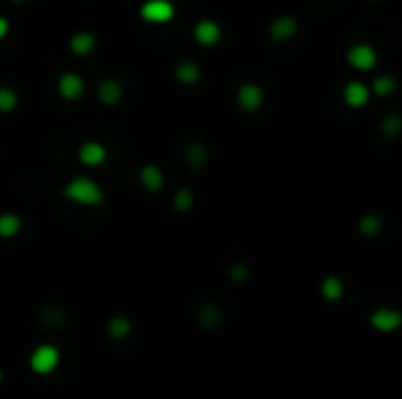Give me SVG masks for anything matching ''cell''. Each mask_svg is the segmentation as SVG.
I'll return each mask as SVG.
<instances>
[{
	"label": "cell",
	"mask_w": 402,
	"mask_h": 399,
	"mask_svg": "<svg viewBox=\"0 0 402 399\" xmlns=\"http://www.w3.org/2000/svg\"><path fill=\"white\" fill-rule=\"evenodd\" d=\"M370 90L377 94V97H391V94L398 92V78L391 76V73H384V76H377L372 80Z\"/></svg>",
	"instance_id": "cell-17"
},
{
	"label": "cell",
	"mask_w": 402,
	"mask_h": 399,
	"mask_svg": "<svg viewBox=\"0 0 402 399\" xmlns=\"http://www.w3.org/2000/svg\"><path fill=\"white\" fill-rule=\"evenodd\" d=\"M64 198L83 207H99L104 205V191L97 181L90 177H76L64 186Z\"/></svg>",
	"instance_id": "cell-1"
},
{
	"label": "cell",
	"mask_w": 402,
	"mask_h": 399,
	"mask_svg": "<svg viewBox=\"0 0 402 399\" xmlns=\"http://www.w3.org/2000/svg\"><path fill=\"white\" fill-rule=\"evenodd\" d=\"M19 231H22V219L17 214H0V238L12 240L17 238Z\"/></svg>",
	"instance_id": "cell-21"
},
{
	"label": "cell",
	"mask_w": 402,
	"mask_h": 399,
	"mask_svg": "<svg viewBox=\"0 0 402 399\" xmlns=\"http://www.w3.org/2000/svg\"><path fill=\"white\" fill-rule=\"evenodd\" d=\"M62 362V353L55 348V346H38L36 350L31 353V371L38 376H50L52 371L59 367Z\"/></svg>",
	"instance_id": "cell-2"
},
{
	"label": "cell",
	"mask_w": 402,
	"mask_h": 399,
	"mask_svg": "<svg viewBox=\"0 0 402 399\" xmlns=\"http://www.w3.org/2000/svg\"><path fill=\"white\" fill-rule=\"evenodd\" d=\"M12 3H22V0H12Z\"/></svg>",
	"instance_id": "cell-29"
},
{
	"label": "cell",
	"mask_w": 402,
	"mask_h": 399,
	"mask_svg": "<svg viewBox=\"0 0 402 399\" xmlns=\"http://www.w3.org/2000/svg\"><path fill=\"white\" fill-rule=\"evenodd\" d=\"M186 158V165L191 169H203L207 165V158H210V153H207V146L200 144V141H193V144L186 148L184 153Z\"/></svg>",
	"instance_id": "cell-16"
},
{
	"label": "cell",
	"mask_w": 402,
	"mask_h": 399,
	"mask_svg": "<svg viewBox=\"0 0 402 399\" xmlns=\"http://www.w3.org/2000/svg\"><path fill=\"white\" fill-rule=\"evenodd\" d=\"M370 97H372V90L365 83H360V80H351V83L344 87V101L346 106L351 108H365L370 104Z\"/></svg>",
	"instance_id": "cell-8"
},
{
	"label": "cell",
	"mask_w": 402,
	"mask_h": 399,
	"mask_svg": "<svg viewBox=\"0 0 402 399\" xmlns=\"http://www.w3.org/2000/svg\"><path fill=\"white\" fill-rule=\"evenodd\" d=\"M19 104V97L10 87H0V113H12Z\"/></svg>",
	"instance_id": "cell-25"
},
{
	"label": "cell",
	"mask_w": 402,
	"mask_h": 399,
	"mask_svg": "<svg viewBox=\"0 0 402 399\" xmlns=\"http://www.w3.org/2000/svg\"><path fill=\"white\" fill-rule=\"evenodd\" d=\"M97 94H99V101H102L104 106H116L120 97H123V87H120L118 80L109 78V80H102V83H99Z\"/></svg>",
	"instance_id": "cell-13"
},
{
	"label": "cell",
	"mask_w": 402,
	"mask_h": 399,
	"mask_svg": "<svg viewBox=\"0 0 402 399\" xmlns=\"http://www.w3.org/2000/svg\"><path fill=\"white\" fill-rule=\"evenodd\" d=\"M132 320L125 315H116L111 317L109 324H106V331H109V336L113 338V341H125L127 336L132 334Z\"/></svg>",
	"instance_id": "cell-15"
},
{
	"label": "cell",
	"mask_w": 402,
	"mask_h": 399,
	"mask_svg": "<svg viewBox=\"0 0 402 399\" xmlns=\"http://www.w3.org/2000/svg\"><path fill=\"white\" fill-rule=\"evenodd\" d=\"M95 45H97V38L87 31L76 33V36L71 38V52L78 54V57H87V54L95 50Z\"/></svg>",
	"instance_id": "cell-19"
},
{
	"label": "cell",
	"mask_w": 402,
	"mask_h": 399,
	"mask_svg": "<svg viewBox=\"0 0 402 399\" xmlns=\"http://www.w3.org/2000/svg\"><path fill=\"white\" fill-rule=\"evenodd\" d=\"M8 31H10L8 19H5V17H0V40H3L5 36H8Z\"/></svg>",
	"instance_id": "cell-27"
},
{
	"label": "cell",
	"mask_w": 402,
	"mask_h": 399,
	"mask_svg": "<svg viewBox=\"0 0 402 399\" xmlns=\"http://www.w3.org/2000/svg\"><path fill=\"white\" fill-rule=\"evenodd\" d=\"M142 17L151 24H165L174 17V5L170 0H146L142 5Z\"/></svg>",
	"instance_id": "cell-6"
},
{
	"label": "cell",
	"mask_w": 402,
	"mask_h": 399,
	"mask_svg": "<svg viewBox=\"0 0 402 399\" xmlns=\"http://www.w3.org/2000/svg\"><path fill=\"white\" fill-rule=\"evenodd\" d=\"M198 322L203 329H217L221 322V308H217L214 303H207V306L200 308L198 313Z\"/></svg>",
	"instance_id": "cell-22"
},
{
	"label": "cell",
	"mask_w": 402,
	"mask_h": 399,
	"mask_svg": "<svg viewBox=\"0 0 402 399\" xmlns=\"http://www.w3.org/2000/svg\"><path fill=\"white\" fill-rule=\"evenodd\" d=\"M139 181H142L144 191L158 193V191H163V186H165V172L156 165H144L142 172H139Z\"/></svg>",
	"instance_id": "cell-12"
},
{
	"label": "cell",
	"mask_w": 402,
	"mask_h": 399,
	"mask_svg": "<svg viewBox=\"0 0 402 399\" xmlns=\"http://www.w3.org/2000/svg\"><path fill=\"white\" fill-rule=\"evenodd\" d=\"M78 160L83 162L85 167H99L106 160V148L99 144V141H85V144L78 148Z\"/></svg>",
	"instance_id": "cell-11"
},
{
	"label": "cell",
	"mask_w": 402,
	"mask_h": 399,
	"mask_svg": "<svg viewBox=\"0 0 402 399\" xmlns=\"http://www.w3.org/2000/svg\"><path fill=\"white\" fill-rule=\"evenodd\" d=\"M236 101H238V106L243 108V111L254 113V111H259V108L264 106L266 92H264V87H261L259 83H243V85L238 87Z\"/></svg>",
	"instance_id": "cell-5"
},
{
	"label": "cell",
	"mask_w": 402,
	"mask_h": 399,
	"mask_svg": "<svg viewBox=\"0 0 402 399\" xmlns=\"http://www.w3.org/2000/svg\"><path fill=\"white\" fill-rule=\"evenodd\" d=\"M370 324L372 329L381 331V334H393V331H398L402 327V313L398 308L381 306L370 315Z\"/></svg>",
	"instance_id": "cell-4"
},
{
	"label": "cell",
	"mask_w": 402,
	"mask_h": 399,
	"mask_svg": "<svg viewBox=\"0 0 402 399\" xmlns=\"http://www.w3.org/2000/svg\"><path fill=\"white\" fill-rule=\"evenodd\" d=\"M193 205H196V198H193V191H191V188H179V191L174 193V198H172L174 212L186 214V212H191Z\"/></svg>",
	"instance_id": "cell-23"
},
{
	"label": "cell",
	"mask_w": 402,
	"mask_h": 399,
	"mask_svg": "<svg viewBox=\"0 0 402 399\" xmlns=\"http://www.w3.org/2000/svg\"><path fill=\"white\" fill-rule=\"evenodd\" d=\"M0 383H3V369H0Z\"/></svg>",
	"instance_id": "cell-28"
},
{
	"label": "cell",
	"mask_w": 402,
	"mask_h": 399,
	"mask_svg": "<svg viewBox=\"0 0 402 399\" xmlns=\"http://www.w3.org/2000/svg\"><path fill=\"white\" fill-rule=\"evenodd\" d=\"M193 36H196V40L203 47H212L221 40V26L217 22H212V19H203V22L196 24Z\"/></svg>",
	"instance_id": "cell-10"
},
{
	"label": "cell",
	"mask_w": 402,
	"mask_h": 399,
	"mask_svg": "<svg viewBox=\"0 0 402 399\" xmlns=\"http://www.w3.org/2000/svg\"><path fill=\"white\" fill-rule=\"evenodd\" d=\"M379 132L384 134L386 139L400 137V134H402V116H398V113H391V116H386L379 123Z\"/></svg>",
	"instance_id": "cell-24"
},
{
	"label": "cell",
	"mask_w": 402,
	"mask_h": 399,
	"mask_svg": "<svg viewBox=\"0 0 402 399\" xmlns=\"http://www.w3.org/2000/svg\"><path fill=\"white\" fill-rule=\"evenodd\" d=\"M346 59H348V64H351L353 69L360 71V73L372 71L379 62L377 50H374V45H370V43L351 45V47H348V52H346Z\"/></svg>",
	"instance_id": "cell-3"
},
{
	"label": "cell",
	"mask_w": 402,
	"mask_h": 399,
	"mask_svg": "<svg viewBox=\"0 0 402 399\" xmlns=\"http://www.w3.org/2000/svg\"><path fill=\"white\" fill-rule=\"evenodd\" d=\"M174 78L182 85H196L200 80V66L196 62H182L174 69Z\"/></svg>",
	"instance_id": "cell-18"
},
{
	"label": "cell",
	"mask_w": 402,
	"mask_h": 399,
	"mask_svg": "<svg viewBox=\"0 0 402 399\" xmlns=\"http://www.w3.org/2000/svg\"><path fill=\"white\" fill-rule=\"evenodd\" d=\"M299 31V22L290 15H283V17H276L268 26V36L271 40H276V43H283V40H290L297 36Z\"/></svg>",
	"instance_id": "cell-7"
},
{
	"label": "cell",
	"mask_w": 402,
	"mask_h": 399,
	"mask_svg": "<svg viewBox=\"0 0 402 399\" xmlns=\"http://www.w3.org/2000/svg\"><path fill=\"white\" fill-rule=\"evenodd\" d=\"M381 228H384V221H381V216L377 214H363L358 221V233L363 235V238H374V235L381 233Z\"/></svg>",
	"instance_id": "cell-20"
},
{
	"label": "cell",
	"mask_w": 402,
	"mask_h": 399,
	"mask_svg": "<svg viewBox=\"0 0 402 399\" xmlns=\"http://www.w3.org/2000/svg\"><path fill=\"white\" fill-rule=\"evenodd\" d=\"M57 90L66 101H76L85 94V80L76 76V73H64L57 83Z\"/></svg>",
	"instance_id": "cell-9"
},
{
	"label": "cell",
	"mask_w": 402,
	"mask_h": 399,
	"mask_svg": "<svg viewBox=\"0 0 402 399\" xmlns=\"http://www.w3.org/2000/svg\"><path fill=\"white\" fill-rule=\"evenodd\" d=\"M344 282L339 280L337 275H330V277H325L323 284H320V294H323V299L327 303H337L344 299Z\"/></svg>",
	"instance_id": "cell-14"
},
{
	"label": "cell",
	"mask_w": 402,
	"mask_h": 399,
	"mask_svg": "<svg viewBox=\"0 0 402 399\" xmlns=\"http://www.w3.org/2000/svg\"><path fill=\"white\" fill-rule=\"evenodd\" d=\"M229 277L236 284H243L247 277H250V268H247L245 263H233V266L229 268Z\"/></svg>",
	"instance_id": "cell-26"
}]
</instances>
